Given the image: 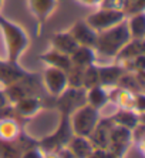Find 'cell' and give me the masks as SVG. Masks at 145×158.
Wrapping results in <instances>:
<instances>
[{
	"instance_id": "6da1fadb",
	"label": "cell",
	"mask_w": 145,
	"mask_h": 158,
	"mask_svg": "<svg viewBox=\"0 0 145 158\" xmlns=\"http://www.w3.org/2000/svg\"><path fill=\"white\" fill-rule=\"evenodd\" d=\"M130 40H131V36L127 27V22L124 20V22L118 23L115 26L98 33L94 50L100 56L114 59L117 56V53L122 48L124 44Z\"/></svg>"
},
{
	"instance_id": "7a4b0ae2",
	"label": "cell",
	"mask_w": 145,
	"mask_h": 158,
	"mask_svg": "<svg viewBox=\"0 0 145 158\" xmlns=\"http://www.w3.org/2000/svg\"><path fill=\"white\" fill-rule=\"evenodd\" d=\"M0 30L3 33L6 50H7V61L17 63L19 57L23 54L29 46V37L26 31L17 24L0 16Z\"/></svg>"
},
{
	"instance_id": "3957f363",
	"label": "cell",
	"mask_w": 145,
	"mask_h": 158,
	"mask_svg": "<svg viewBox=\"0 0 145 158\" xmlns=\"http://www.w3.org/2000/svg\"><path fill=\"white\" fill-rule=\"evenodd\" d=\"M98 121V110L90 104L77 107L71 118V127L80 137H87L94 131Z\"/></svg>"
},
{
	"instance_id": "277c9868",
	"label": "cell",
	"mask_w": 145,
	"mask_h": 158,
	"mask_svg": "<svg viewBox=\"0 0 145 158\" xmlns=\"http://www.w3.org/2000/svg\"><path fill=\"white\" fill-rule=\"evenodd\" d=\"M125 17H127V16H125V13H124L122 10L100 7V10L91 13V15L85 19V22H87L88 26L93 27L97 33H100V31H104V30L124 22Z\"/></svg>"
},
{
	"instance_id": "5b68a950",
	"label": "cell",
	"mask_w": 145,
	"mask_h": 158,
	"mask_svg": "<svg viewBox=\"0 0 145 158\" xmlns=\"http://www.w3.org/2000/svg\"><path fill=\"white\" fill-rule=\"evenodd\" d=\"M70 36L77 41L78 46H85V47L94 48L95 41H97L98 33L91 26H88L85 20H78L70 27Z\"/></svg>"
},
{
	"instance_id": "8992f818",
	"label": "cell",
	"mask_w": 145,
	"mask_h": 158,
	"mask_svg": "<svg viewBox=\"0 0 145 158\" xmlns=\"http://www.w3.org/2000/svg\"><path fill=\"white\" fill-rule=\"evenodd\" d=\"M44 85L47 88V91L51 96H60L65 88L68 87L67 84V73L56 67H48L44 71L43 76Z\"/></svg>"
},
{
	"instance_id": "52a82bcc",
	"label": "cell",
	"mask_w": 145,
	"mask_h": 158,
	"mask_svg": "<svg viewBox=\"0 0 145 158\" xmlns=\"http://www.w3.org/2000/svg\"><path fill=\"white\" fill-rule=\"evenodd\" d=\"M124 71L125 70L120 64L98 67V83L101 87H115Z\"/></svg>"
},
{
	"instance_id": "ba28073f",
	"label": "cell",
	"mask_w": 145,
	"mask_h": 158,
	"mask_svg": "<svg viewBox=\"0 0 145 158\" xmlns=\"http://www.w3.org/2000/svg\"><path fill=\"white\" fill-rule=\"evenodd\" d=\"M78 47L77 41L70 36L68 31H61V33H56L51 37V48H54L57 52L63 54L71 56Z\"/></svg>"
},
{
	"instance_id": "9c48e42d",
	"label": "cell",
	"mask_w": 145,
	"mask_h": 158,
	"mask_svg": "<svg viewBox=\"0 0 145 158\" xmlns=\"http://www.w3.org/2000/svg\"><path fill=\"white\" fill-rule=\"evenodd\" d=\"M144 40H137V39H131L130 41L122 46L120 52L117 53L115 56V60L118 63H124L127 60H131V59H135L138 56H142L145 52L144 48Z\"/></svg>"
},
{
	"instance_id": "30bf717a",
	"label": "cell",
	"mask_w": 145,
	"mask_h": 158,
	"mask_svg": "<svg viewBox=\"0 0 145 158\" xmlns=\"http://www.w3.org/2000/svg\"><path fill=\"white\" fill-rule=\"evenodd\" d=\"M95 59H97L95 50L93 47H85V46H78L76 52L70 56L71 66H77L81 69H85V67L94 64Z\"/></svg>"
},
{
	"instance_id": "8fae6325",
	"label": "cell",
	"mask_w": 145,
	"mask_h": 158,
	"mask_svg": "<svg viewBox=\"0 0 145 158\" xmlns=\"http://www.w3.org/2000/svg\"><path fill=\"white\" fill-rule=\"evenodd\" d=\"M40 59H41V61L48 64V67H56V69H60V70L65 71V73H67V71L70 70V67H71L70 56L63 54V53L57 52L54 48H51L47 53L41 54Z\"/></svg>"
},
{
	"instance_id": "7c38bea8",
	"label": "cell",
	"mask_w": 145,
	"mask_h": 158,
	"mask_svg": "<svg viewBox=\"0 0 145 158\" xmlns=\"http://www.w3.org/2000/svg\"><path fill=\"white\" fill-rule=\"evenodd\" d=\"M57 6V0H29V7L37 17L39 23H43Z\"/></svg>"
},
{
	"instance_id": "4fadbf2b",
	"label": "cell",
	"mask_w": 145,
	"mask_h": 158,
	"mask_svg": "<svg viewBox=\"0 0 145 158\" xmlns=\"http://www.w3.org/2000/svg\"><path fill=\"white\" fill-rule=\"evenodd\" d=\"M85 100H87V104H90L91 107H94L97 110L102 108L105 104L108 103V93L105 91V87L101 85H95V87H91L88 90H85Z\"/></svg>"
},
{
	"instance_id": "5bb4252c",
	"label": "cell",
	"mask_w": 145,
	"mask_h": 158,
	"mask_svg": "<svg viewBox=\"0 0 145 158\" xmlns=\"http://www.w3.org/2000/svg\"><path fill=\"white\" fill-rule=\"evenodd\" d=\"M127 27L130 31L131 39H137V40H144L145 34V16L142 13H137L130 17L127 22Z\"/></svg>"
},
{
	"instance_id": "9a60e30c",
	"label": "cell",
	"mask_w": 145,
	"mask_h": 158,
	"mask_svg": "<svg viewBox=\"0 0 145 158\" xmlns=\"http://www.w3.org/2000/svg\"><path fill=\"white\" fill-rule=\"evenodd\" d=\"M71 152L76 155L77 158H87L91 154V147L87 140H84V137H76L70 144Z\"/></svg>"
},
{
	"instance_id": "2e32d148",
	"label": "cell",
	"mask_w": 145,
	"mask_h": 158,
	"mask_svg": "<svg viewBox=\"0 0 145 158\" xmlns=\"http://www.w3.org/2000/svg\"><path fill=\"white\" fill-rule=\"evenodd\" d=\"M40 107V101L36 98V97H24V98L16 101V108L19 110V113H22L24 115L33 114L34 111L39 110Z\"/></svg>"
},
{
	"instance_id": "e0dca14e",
	"label": "cell",
	"mask_w": 145,
	"mask_h": 158,
	"mask_svg": "<svg viewBox=\"0 0 145 158\" xmlns=\"http://www.w3.org/2000/svg\"><path fill=\"white\" fill-rule=\"evenodd\" d=\"M95 85H100V83H98V67L95 64H91L83 70V88L88 90V88L95 87Z\"/></svg>"
},
{
	"instance_id": "ac0fdd59",
	"label": "cell",
	"mask_w": 145,
	"mask_h": 158,
	"mask_svg": "<svg viewBox=\"0 0 145 158\" xmlns=\"http://www.w3.org/2000/svg\"><path fill=\"white\" fill-rule=\"evenodd\" d=\"M114 120H115L121 127H128V128H132V127L135 128V124H137V117H135V114L130 110H121L120 113L115 114Z\"/></svg>"
},
{
	"instance_id": "d6986e66",
	"label": "cell",
	"mask_w": 145,
	"mask_h": 158,
	"mask_svg": "<svg viewBox=\"0 0 145 158\" xmlns=\"http://www.w3.org/2000/svg\"><path fill=\"white\" fill-rule=\"evenodd\" d=\"M145 0H125L124 3L122 11L125 13V16H132L137 13H142L144 11V3Z\"/></svg>"
},
{
	"instance_id": "ffe728a7",
	"label": "cell",
	"mask_w": 145,
	"mask_h": 158,
	"mask_svg": "<svg viewBox=\"0 0 145 158\" xmlns=\"http://www.w3.org/2000/svg\"><path fill=\"white\" fill-rule=\"evenodd\" d=\"M6 103H7V97H6V94L3 91H0V110L6 107Z\"/></svg>"
},
{
	"instance_id": "44dd1931",
	"label": "cell",
	"mask_w": 145,
	"mask_h": 158,
	"mask_svg": "<svg viewBox=\"0 0 145 158\" xmlns=\"http://www.w3.org/2000/svg\"><path fill=\"white\" fill-rule=\"evenodd\" d=\"M23 158H41L40 157V154H39V151H29L27 154H24V157Z\"/></svg>"
},
{
	"instance_id": "7402d4cb",
	"label": "cell",
	"mask_w": 145,
	"mask_h": 158,
	"mask_svg": "<svg viewBox=\"0 0 145 158\" xmlns=\"http://www.w3.org/2000/svg\"><path fill=\"white\" fill-rule=\"evenodd\" d=\"M80 2L84 4H88V6H93V4H100L101 0H80Z\"/></svg>"
},
{
	"instance_id": "603a6c76",
	"label": "cell",
	"mask_w": 145,
	"mask_h": 158,
	"mask_svg": "<svg viewBox=\"0 0 145 158\" xmlns=\"http://www.w3.org/2000/svg\"><path fill=\"white\" fill-rule=\"evenodd\" d=\"M0 6H2V0H0Z\"/></svg>"
}]
</instances>
